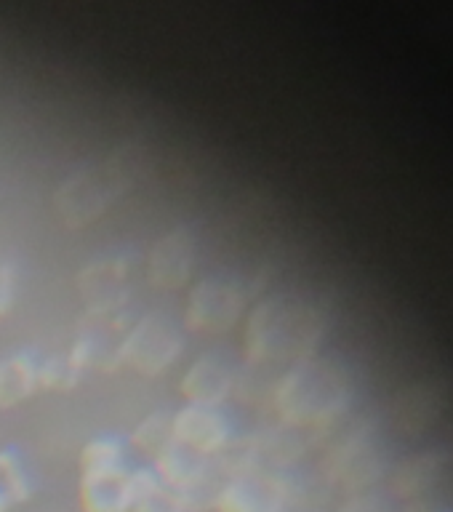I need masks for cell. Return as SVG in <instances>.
<instances>
[{"label": "cell", "mask_w": 453, "mask_h": 512, "mask_svg": "<svg viewBox=\"0 0 453 512\" xmlns=\"http://www.w3.org/2000/svg\"><path fill=\"white\" fill-rule=\"evenodd\" d=\"M272 403L283 422L318 427L342 406V382L320 360L304 358L286 368L272 390Z\"/></svg>", "instance_id": "cell-2"}, {"label": "cell", "mask_w": 453, "mask_h": 512, "mask_svg": "<svg viewBox=\"0 0 453 512\" xmlns=\"http://www.w3.org/2000/svg\"><path fill=\"white\" fill-rule=\"evenodd\" d=\"M80 288L94 312H112L123 302V270L110 262H99L80 278Z\"/></svg>", "instance_id": "cell-12"}, {"label": "cell", "mask_w": 453, "mask_h": 512, "mask_svg": "<svg viewBox=\"0 0 453 512\" xmlns=\"http://www.w3.org/2000/svg\"><path fill=\"white\" fill-rule=\"evenodd\" d=\"M86 368V360L80 358L75 347L54 358L40 360V390H70L80 382Z\"/></svg>", "instance_id": "cell-15"}, {"label": "cell", "mask_w": 453, "mask_h": 512, "mask_svg": "<svg viewBox=\"0 0 453 512\" xmlns=\"http://www.w3.org/2000/svg\"><path fill=\"white\" fill-rule=\"evenodd\" d=\"M16 294H19V278H16L14 264L0 259V318H6L14 310Z\"/></svg>", "instance_id": "cell-17"}, {"label": "cell", "mask_w": 453, "mask_h": 512, "mask_svg": "<svg viewBox=\"0 0 453 512\" xmlns=\"http://www.w3.org/2000/svg\"><path fill=\"white\" fill-rule=\"evenodd\" d=\"M80 470H104V467H126V446L118 438H94L80 448Z\"/></svg>", "instance_id": "cell-16"}, {"label": "cell", "mask_w": 453, "mask_h": 512, "mask_svg": "<svg viewBox=\"0 0 453 512\" xmlns=\"http://www.w3.org/2000/svg\"><path fill=\"white\" fill-rule=\"evenodd\" d=\"M171 443H174V422H171L168 411L144 416L142 422L136 424L134 435H131V446L136 451H142L144 456H150V459H155L160 451H166Z\"/></svg>", "instance_id": "cell-14"}, {"label": "cell", "mask_w": 453, "mask_h": 512, "mask_svg": "<svg viewBox=\"0 0 453 512\" xmlns=\"http://www.w3.org/2000/svg\"><path fill=\"white\" fill-rule=\"evenodd\" d=\"M131 496H134V470L128 464L104 467V470H80V512H131Z\"/></svg>", "instance_id": "cell-8"}, {"label": "cell", "mask_w": 453, "mask_h": 512, "mask_svg": "<svg viewBox=\"0 0 453 512\" xmlns=\"http://www.w3.org/2000/svg\"><path fill=\"white\" fill-rule=\"evenodd\" d=\"M131 512H192L179 491L163 483L152 467L134 470Z\"/></svg>", "instance_id": "cell-11"}, {"label": "cell", "mask_w": 453, "mask_h": 512, "mask_svg": "<svg viewBox=\"0 0 453 512\" xmlns=\"http://www.w3.org/2000/svg\"><path fill=\"white\" fill-rule=\"evenodd\" d=\"M184 352L182 328L166 315H144L128 326L120 344V363L142 376H160L176 366Z\"/></svg>", "instance_id": "cell-3"}, {"label": "cell", "mask_w": 453, "mask_h": 512, "mask_svg": "<svg viewBox=\"0 0 453 512\" xmlns=\"http://www.w3.org/2000/svg\"><path fill=\"white\" fill-rule=\"evenodd\" d=\"M312 342L315 328L307 310L283 296H267L246 312L243 344L248 363L294 366L310 355Z\"/></svg>", "instance_id": "cell-1"}, {"label": "cell", "mask_w": 453, "mask_h": 512, "mask_svg": "<svg viewBox=\"0 0 453 512\" xmlns=\"http://www.w3.org/2000/svg\"><path fill=\"white\" fill-rule=\"evenodd\" d=\"M174 440L195 454L216 459L232 443V422L222 406H187L171 414Z\"/></svg>", "instance_id": "cell-6"}, {"label": "cell", "mask_w": 453, "mask_h": 512, "mask_svg": "<svg viewBox=\"0 0 453 512\" xmlns=\"http://www.w3.org/2000/svg\"><path fill=\"white\" fill-rule=\"evenodd\" d=\"M248 310V291L240 280L208 275L190 288L184 320L203 334H224L238 326Z\"/></svg>", "instance_id": "cell-4"}, {"label": "cell", "mask_w": 453, "mask_h": 512, "mask_svg": "<svg viewBox=\"0 0 453 512\" xmlns=\"http://www.w3.org/2000/svg\"><path fill=\"white\" fill-rule=\"evenodd\" d=\"M235 379L238 371L230 366V360L216 352H203L184 368L179 392L187 406H224V400L235 390Z\"/></svg>", "instance_id": "cell-7"}, {"label": "cell", "mask_w": 453, "mask_h": 512, "mask_svg": "<svg viewBox=\"0 0 453 512\" xmlns=\"http://www.w3.org/2000/svg\"><path fill=\"white\" fill-rule=\"evenodd\" d=\"M40 390V360L30 352L0 358V408L22 406Z\"/></svg>", "instance_id": "cell-10"}, {"label": "cell", "mask_w": 453, "mask_h": 512, "mask_svg": "<svg viewBox=\"0 0 453 512\" xmlns=\"http://www.w3.org/2000/svg\"><path fill=\"white\" fill-rule=\"evenodd\" d=\"M342 512H390V507H384L382 502H374V499H355Z\"/></svg>", "instance_id": "cell-18"}, {"label": "cell", "mask_w": 453, "mask_h": 512, "mask_svg": "<svg viewBox=\"0 0 453 512\" xmlns=\"http://www.w3.org/2000/svg\"><path fill=\"white\" fill-rule=\"evenodd\" d=\"M192 270H195V240H192L190 232H166L150 248L147 275H150V283H155V286L182 288L184 283H190Z\"/></svg>", "instance_id": "cell-9"}, {"label": "cell", "mask_w": 453, "mask_h": 512, "mask_svg": "<svg viewBox=\"0 0 453 512\" xmlns=\"http://www.w3.org/2000/svg\"><path fill=\"white\" fill-rule=\"evenodd\" d=\"M291 504V491L286 480L278 472L267 467H240L232 470L224 483L219 486V494L214 499V512H288Z\"/></svg>", "instance_id": "cell-5"}, {"label": "cell", "mask_w": 453, "mask_h": 512, "mask_svg": "<svg viewBox=\"0 0 453 512\" xmlns=\"http://www.w3.org/2000/svg\"><path fill=\"white\" fill-rule=\"evenodd\" d=\"M30 494L32 486L24 459L14 448H0V512H11L27 502Z\"/></svg>", "instance_id": "cell-13"}]
</instances>
